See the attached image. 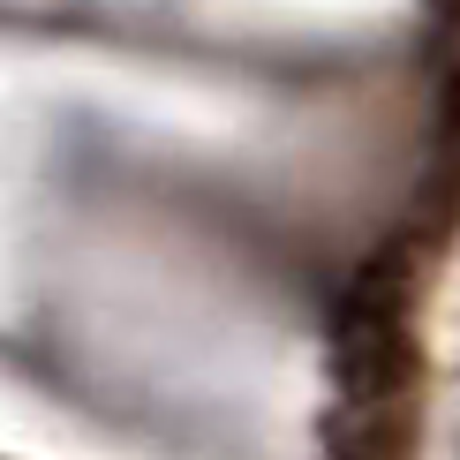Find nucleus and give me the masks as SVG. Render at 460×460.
Returning a JSON list of instances; mask_svg holds the SVG:
<instances>
[{"label": "nucleus", "mask_w": 460, "mask_h": 460, "mask_svg": "<svg viewBox=\"0 0 460 460\" xmlns=\"http://www.w3.org/2000/svg\"><path fill=\"white\" fill-rule=\"evenodd\" d=\"M332 385L340 408H393L423 400V348H415V264L408 249H385L348 279L332 310Z\"/></svg>", "instance_id": "nucleus-1"}]
</instances>
